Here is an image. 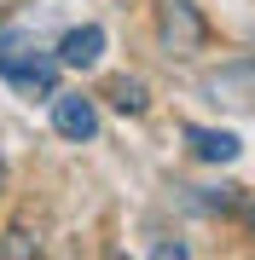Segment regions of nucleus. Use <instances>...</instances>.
I'll list each match as a JSON object with an SVG mask.
<instances>
[{
	"label": "nucleus",
	"instance_id": "7ed1b4c3",
	"mask_svg": "<svg viewBox=\"0 0 255 260\" xmlns=\"http://www.w3.org/2000/svg\"><path fill=\"white\" fill-rule=\"evenodd\" d=\"M203 93L232 110H255V58H238V64H220L215 75H203Z\"/></svg>",
	"mask_w": 255,
	"mask_h": 260
},
{
	"label": "nucleus",
	"instance_id": "f257e3e1",
	"mask_svg": "<svg viewBox=\"0 0 255 260\" xmlns=\"http://www.w3.org/2000/svg\"><path fill=\"white\" fill-rule=\"evenodd\" d=\"M0 75H6L18 93L29 99H52V75H58V52L52 47H41V41H23V29L18 23H6L0 29Z\"/></svg>",
	"mask_w": 255,
	"mask_h": 260
},
{
	"label": "nucleus",
	"instance_id": "9d476101",
	"mask_svg": "<svg viewBox=\"0 0 255 260\" xmlns=\"http://www.w3.org/2000/svg\"><path fill=\"white\" fill-rule=\"evenodd\" d=\"M249 225H255V214H249Z\"/></svg>",
	"mask_w": 255,
	"mask_h": 260
},
{
	"label": "nucleus",
	"instance_id": "6e6552de",
	"mask_svg": "<svg viewBox=\"0 0 255 260\" xmlns=\"http://www.w3.org/2000/svg\"><path fill=\"white\" fill-rule=\"evenodd\" d=\"M35 249H41V237H29V225H12V232L0 237V254H6V260H23Z\"/></svg>",
	"mask_w": 255,
	"mask_h": 260
},
{
	"label": "nucleus",
	"instance_id": "39448f33",
	"mask_svg": "<svg viewBox=\"0 0 255 260\" xmlns=\"http://www.w3.org/2000/svg\"><path fill=\"white\" fill-rule=\"evenodd\" d=\"M58 64L64 70H93L99 58H104V29L99 23H76V29H64V35H58Z\"/></svg>",
	"mask_w": 255,
	"mask_h": 260
},
{
	"label": "nucleus",
	"instance_id": "f03ea898",
	"mask_svg": "<svg viewBox=\"0 0 255 260\" xmlns=\"http://www.w3.org/2000/svg\"><path fill=\"white\" fill-rule=\"evenodd\" d=\"M52 127L70 145H93L99 139V104L87 93H52Z\"/></svg>",
	"mask_w": 255,
	"mask_h": 260
},
{
	"label": "nucleus",
	"instance_id": "423d86ee",
	"mask_svg": "<svg viewBox=\"0 0 255 260\" xmlns=\"http://www.w3.org/2000/svg\"><path fill=\"white\" fill-rule=\"evenodd\" d=\"M186 145L197 150V162H232L238 156V133H226V127H186Z\"/></svg>",
	"mask_w": 255,
	"mask_h": 260
},
{
	"label": "nucleus",
	"instance_id": "20e7f679",
	"mask_svg": "<svg viewBox=\"0 0 255 260\" xmlns=\"http://www.w3.org/2000/svg\"><path fill=\"white\" fill-rule=\"evenodd\" d=\"M162 47L174 58H191L203 52V18L191 0H162Z\"/></svg>",
	"mask_w": 255,
	"mask_h": 260
},
{
	"label": "nucleus",
	"instance_id": "0eeeda50",
	"mask_svg": "<svg viewBox=\"0 0 255 260\" xmlns=\"http://www.w3.org/2000/svg\"><path fill=\"white\" fill-rule=\"evenodd\" d=\"M104 99H110V104H116L122 116H139L145 104H151V99H145V81H139V75H116V81H110V93H104Z\"/></svg>",
	"mask_w": 255,
	"mask_h": 260
},
{
	"label": "nucleus",
	"instance_id": "1a4fd4ad",
	"mask_svg": "<svg viewBox=\"0 0 255 260\" xmlns=\"http://www.w3.org/2000/svg\"><path fill=\"white\" fill-rule=\"evenodd\" d=\"M0 185H6V156H0Z\"/></svg>",
	"mask_w": 255,
	"mask_h": 260
}]
</instances>
